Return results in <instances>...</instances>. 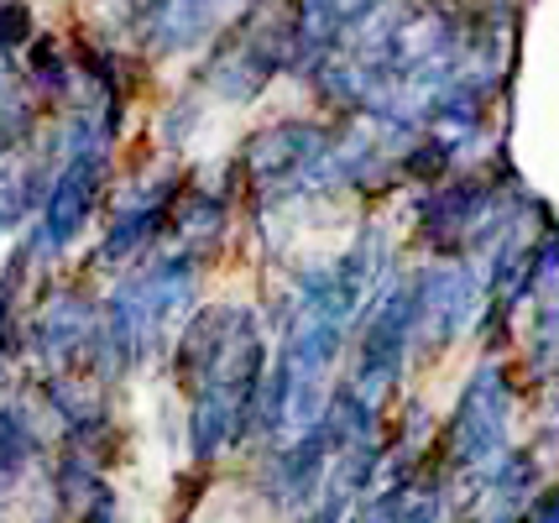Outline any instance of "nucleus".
I'll list each match as a JSON object with an SVG mask.
<instances>
[{
  "label": "nucleus",
  "instance_id": "1a4fd4ad",
  "mask_svg": "<svg viewBox=\"0 0 559 523\" xmlns=\"http://www.w3.org/2000/svg\"><path fill=\"white\" fill-rule=\"evenodd\" d=\"M32 283H37V268L22 241L11 236V251L0 262V388H11V377L22 372V320Z\"/></svg>",
  "mask_w": 559,
  "mask_h": 523
},
{
  "label": "nucleus",
  "instance_id": "7ed1b4c3",
  "mask_svg": "<svg viewBox=\"0 0 559 523\" xmlns=\"http://www.w3.org/2000/svg\"><path fill=\"white\" fill-rule=\"evenodd\" d=\"M512 408H518V367L508 356H481L465 372L455 408L439 429V466L450 476H476L512 445Z\"/></svg>",
  "mask_w": 559,
  "mask_h": 523
},
{
  "label": "nucleus",
  "instance_id": "0eeeda50",
  "mask_svg": "<svg viewBox=\"0 0 559 523\" xmlns=\"http://www.w3.org/2000/svg\"><path fill=\"white\" fill-rule=\"evenodd\" d=\"M544 492V450L508 445L487 472L471 476V523H523Z\"/></svg>",
  "mask_w": 559,
  "mask_h": 523
},
{
  "label": "nucleus",
  "instance_id": "f03ea898",
  "mask_svg": "<svg viewBox=\"0 0 559 523\" xmlns=\"http://www.w3.org/2000/svg\"><path fill=\"white\" fill-rule=\"evenodd\" d=\"M99 335V288L79 268H52L32 283L22 320L26 372H84Z\"/></svg>",
  "mask_w": 559,
  "mask_h": 523
},
{
  "label": "nucleus",
  "instance_id": "6e6552de",
  "mask_svg": "<svg viewBox=\"0 0 559 523\" xmlns=\"http://www.w3.org/2000/svg\"><path fill=\"white\" fill-rule=\"evenodd\" d=\"M22 63V84L32 90V100L43 105L48 116L69 110L79 100V74H73V58H69V37L52 32V26H37V37L16 52Z\"/></svg>",
  "mask_w": 559,
  "mask_h": 523
},
{
  "label": "nucleus",
  "instance_id": "f8f14e48",
  "mask_svg": "<svg viewBox=\"0 0 559 523\" xmlns=\"http://www.w3.org/2000/svg\"><path fill=\"white\" fill-rule=\"evenodd\" d=\"M26 221H32V215H26V200H22L16 157H11V163H0V241H5V236H16Z\"/></svg>",
  "mask_w": 559,
  "mask_h": 523
},
{
  "label": "nucleus",
  "instance_id": "423d86ee",
  "mask_svg": "<svg viewBox=\"0 0 559 523\" xmlns=\"http://www.w3.org/2000/svg\"><path fill=\"white\" fill-rule=\"evenodd\" d=\"M330 461H335V450H330L324 424H309V429L288 435L283 445L257 450V498L277 519H304L330 476Z\"/></svg>",
  "mask_w": 559,
  "mask_h": 523
},
{
  "label": "nucleus",
  "instance_id": "9b49d317",
  "mask_svg": "<svg viewBox=\"0 0 559 523\" xmlns=\"http://www.w3.org/2000/svg\"><path fill=\"white\" fill-rule=\"evenodd\" d=\"M32 37H37V11H32V0H0V48L22 52Z\"/></svg>",
  "mask_w": 559,
  "mask_h": 523
},
{
  "label": "nucleus",
  "instance_id": "20e7f679",
  "mask_svg": "<svg viewBox=\"0 0 559 523\" xmlns=\"http://www.w3.org/2000/svg\"><path fill=\"white\" fill-rule=\"evenodd\" d=\"M350 367L345 382L356 388V399H366L371 408L388 414V403L403 388V372L414 361V299H408V268L392 277L388 288H377L356 314L350 330Z\"/></svg>",
  "mask_w": 559,
  "mask_h": 523
},
{
  "label": "nucleus",
  "instance_id": "f257e3e1",
  "mask_svg": "<svg viewBox=\"0 0 559 523\" xmlns=\"http://www.w3.org/2000/svg\"><path fill=\"white\" fill-rule=\"evenodd\" d=\"M116 178H121V147H105V142L84 152H69L58 163L43 210L16 230V241L26 247L37 277L52 273V268H69V257L84 247L90 225L105 215Z\"/></svg>",
  "mask_w": 559,
  "mask_h": 523
},
{
  "label": "nucleus",
  "instance_id": "39448f33",
  "mask_svg": "<svg viewBox=\"0 0 559 523\" xmlns=\"http://www.w3.org/2000/svg\"><path fill=\"white\" fill-rule=\"evenodd\" d=\"M408 299H414V361H435L455 350L481 320V262L471 257H429L408 273Z\"/></svg>",
  "mask_w": 559,
  "mask_h": 523
},
{
  "label": "nucleus",
  "instance_id": "9d476101",
  "mask_svg": "<svg viewBox=\"0 0 559 523\" xmlns=\"http://www.w3.org/2000/svg\"><path fill=\"white\" fill-rule=\"evenodd\" d=\"M204 116H210L204 90H194V84L183 79L168 100H163V110L152 116V147H157V157L183 163V157H189V147H194V136L204 131Z\"/></svg>",
  "mask_w": 559,
  "mask_h": 523
},
{
  "label": "nucleus",
  "instance_id": "ddd939ff",
  "mask_svg": "<svg viewBox=\"0 0 559 523\" xmlns=\"http://www.w3.org/2000/svg\"><path fill=\"white\" fill-rule=\"evenodd\" d=\"M461 11H481V5H491V0H455Z\"/></svg>",
  "mask_w": 559,
  "mask_h": 523
}]
</instances>
